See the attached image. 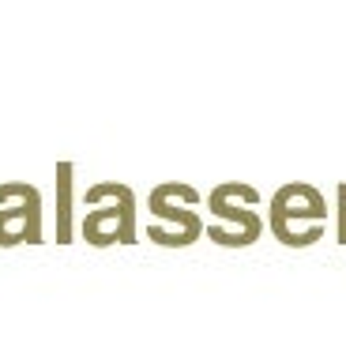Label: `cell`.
Wrapping results in <instances>:
<instances>
[{
    "label": "cell",
    "instance_id": "1",
    "mask_svg": "<svg viewBox=\"0 0 346 361\" xmlns=\"http://www.w3.org/2000/svg\"><path fill=\"white\" fill-rule=\"evenodd\" d=\"M328 203L312 185H283L271 196V230L286 245H312L323 233Z\"/></svg>",
    "mask_w": 346,
    "mask_h": 361
},
{
    "label": "cell",
    "instance_id": "2",
    "mask_svg": "<svg viewBox=\"0 0 346 361\" xmlns=\"http://www.w3.org/2000/svg\"><path fill=\"white\" fill-rule=\"evenodd\" d=\"M207 203H211V214H215V222L207 226L211 241L241 248V245H252L256 237H260L264 222H260V214L252 211L256 203H260L256 188L241 185V180H226V185H218L211 192Z\"/></svg>",
    "mask_w": 346,
    "mask_h": 361
},
{
    "label": "cell",
    "instance_id": "3",
    "mask_svg": "<svg viewBox=\"0 0 346 361\" xmlns=\"http://www.w3.org/2000/svg\"><path fill=\"white\" fill-rule=\"evenodd\" d=\"M199 203V192L192 185H181V180H166L151 192V211H154V222L147 226L151 241L159 245H192L199 233H204V222L199 214L192 211Z\"/></svg>",
    "mask_w": 346,
    "mask_h": 361
},
{
    "label": "cell",
    "instance_id": "4",
    "mask_svg": "<svg viewBox=\"0 0 346 361\" xmlns=\"http://www.w3.org/2000/svg\"><path fill=\"white\" fill-rule=\"evenodd\" d=\"M83 233H87V241H91V245L132 241V233H136V196H132V188L117 185V200H113V207L87 211V219H83Z\"/></svg>",
    "mask_w": 346,
    "mask_h": 361
},
{
    "label": "cell",
    "instance_id": "5",
    "mask_svg": "<svg viewBox=\"0 0 346 361\" xmlns=\"http://www.w3.org/2000/svg\"><path fill=\"white\" fill-rule=\"evenodd\" d=\"M42 196L30 192L23 207L0 211V245H19V241H38L42 237Z\"/></svg>",
    "mask_w": 346,
    "mask_h": 361
}]
</instances>
